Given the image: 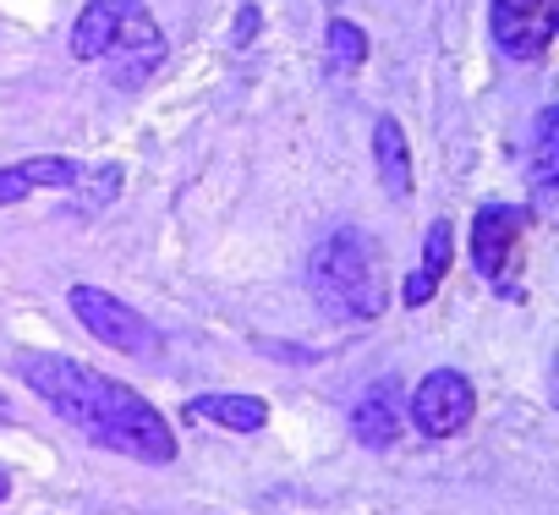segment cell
Returning <instances> with one entry per match:
<instances>
[{
    "mask_svg": "<svg viewBox=\"0 0 559 515\" xmlns=\"http://www.w3.org/2000/svg\"><path fill=\"white\" fill-rule=\"evenodd\" d=\"M373 159H379V181L395 203L412 197V148H406V132L395 116H379L373 121Z\"/></svg>",
    "mask_w": 559,
    "mask_h": 515,
    "instance_id": "8",
    "label": "cell"
},
{
    "mask_svg": "<svg viewBox=\"0 0 559 515\" xmlns=\"http://www.w3.org/2000/svg\"><path fill=\"white\" fill-rule=\"evenodd\" d=\"M308 286H313V302L324 308V319H341V324H368L384 313V286H379V270H373V241L362 230H330L313 258H308Z\"/></svg>",
    "mask_w": 559,
    "mask_h": 515,
    "instance_id": "2",
    "label": "cell"
},
{
    "mask_svg": "<svg viewBox=\"0 0 559 515\" xmlns=\"http://www.w3.org/2000/svg\"><path fill=\"white\" fill-rule=\"evenodd\" d=\"M477 411V395H472V379L455 373V368H433L417 390H412V428L428 433V439H450L472 422Z\"/></svg>",
    "mask_w": 559,
    "mask_h": 515,
    "instance_id": "4",
    "label": "cell"
},
{
    "mask_svg": "<svg viewBox=\"0 0 559 515\" xmlns=\"http://www.w3.org/2000/svg\"><path fill=\"white\" fill-rule=\"evenodd\" d=\"M105 56L116 61V67H110V83H116V88H138V83L154 77V67L165 61V34H159V23L148 17L143 0H132V7H127V17H121V28H116V39H110Z\"/></svg>",
    "mask_w": 559,
    "mask_h": 515,
    "instance_id": "5",
    "label": "cell"
},
{
    "mask_svg": "<svg viewBox=\"0 0 559 515\" xmlns=\"http://www.w3.org/2000/svg\"><path fill=\"white\" fill-rule=\"evenodd\" d=\"M17 176L28 181V192H34V187H78V181H83V165L67 159V154H39V159H23Z\"/></svg>",
    "mask_w": 559,
    "mask_h": 515,
    "instance_id": "14",
    "label": "cell"
},
{
    "mask_svg": "<svg viewBox=\"0 0 559 515\" xmlns=\"http://www.w3.org/2000/svg\"><path fill=\"white\" fill-rule=\"evenodd\" d=\"M515 247H521V214L510 203H483L472 214V264H477V275L504 286V270L515 264Z\"/></svg>",
    "mask_w": 559,
    "mask_h": 515,
    "instance_id": "7",
    "label": "cell"
},
{
    "mask_svg": "<svg viewBox=\"0 0 559 515\" xmlns=\"http://www.w3.org/2000/svg\"><path fill=\"white\" fill-rule=\"evenodd\" d=\"M116 192H121V170H116V165H99V170H94V187L83 192V214H99Z\"/></svg>",
    "mask_w": 559,
    "mask_h": 515,
    "instance_id": "16",
    "label": "cell"
},
{
    "mask_svg": "<svg viewBox=\"0 0 559 515\" xmlns=\"http://www.w3.org/2000/svg\"><path fill=\"white\" fill-rule=\"evenodd\" d=\"M352 433H357L368 450H390V444L401 439V411H395L390 384H373V390L357 400V411H352Z\"/></svg>",
    "mask_w": 559,
    "mask_h": 515,
    "instance_id": "11",
    "label": "cell"
},
{
    "mask_svg": "<svg viewBox=\"0 0 559 515\" xmlns=\"http://www.w3.org/2000/svg\"><path fill=\"white\" fill-rule=\"evenodd\" d=\"M67 302H72V313H78V324L94 335V340H105L110 351H127V357H148L154 346H159V335H154V324L138 313V308H127L121 297H110V291H99V286H72L67 291Z\"/></svg>",
    "mask_w": 559,
    "mask_h": 515,
    "instance_id": "3",
    "label": "cell"
},
{
    "mask_svg": "<svg viewBox=\"0 0 559 515\" xmlns=\"http://www.w3.org/2000/svg\"><path fill=\"white\" fill-rule=\"evenodd\" d=\"M0 422H12V400L7 395H0Z\"/></svg>",
    "mask_w": 559,
    "mask_h": 515,
    "instance_id": "19",
    "label": "cell"
},
{
    "mask_svg": "<svg viewBox=\"0 0 559 515\" xmlns=\"http://www.w3.org/2000/svg\"><path fill=\"white\" fill-rule=\"evenodd\" d=\"M258 23H263V17H258V7H241V17H236V34H230V39H236V45H247V39L258 34Z\"/></svg>",
    "mask_w": 559,
    "mask_h": 515,
    "instance_id": "18",
    "label": "cell"
},
{
    "mask_svg": "<svg viewBox=\"0 0 559 515\" xmlns=\"http://www.w3.org/2000/svg\"><path fill=\"white\" fill-rule=\"evenodd\" d=\"M554 132H559V110H543L537 137H532V187H537L543 214H554Z\"/></svg>",
    "mask_w": 559,
    "mask_h": 515,
    "instance_id": "13",
    "label": "cell"
},
{
    "mask_svg": "<svg viewBox=\"0 0 559 515\" xmlns=\"http://www.w3.org/2000/svg\"><path fill=\"white\" fill-rule=\"evenodd\" d=\"M444 270H450V219H433V225H428V236H423V270L401 286L406 308H423V302L439 291Z\"/></svg>",
    "mask_w": 559,
    "mask_h": 515,
    "instance_id": "12",
    "label": "cell"
},
{
    "mask_svg": "<svg viewBox=\"0 0 559 515\" xmlns=\"http://www.w3.org/2000/svg\"><path fill=\"white\" fill-rule=\"evenodd\" d=\"M181 417L214 422V428H230V433H258L269 422V400H258V395H198V400H187Z\"/></svg>",
    "mask_w": 559,
    "mask_h": 515,
    "instance_id": "9",
    "label": "cell"
},
{
    "mask_svg": "<svg viewBox=\"0 0 559 515\" xmlns=\"http://www.w3.org/2000/svg\"><path fill=\"white\" fill-rule=\"evenodd\" d=\"M17 373L28 379V390L61 411L72 428H83L94 444L116 450V455H132L143 466H170L176 460V433L170 422L121 379L88 368V362H72V357H56V351H28L17 357Z\"/></svg>",
    "mask_w": 559,
    "mask_h": 515,
    "instance_id": "1",
    "label": "cell"
},
{
    "mask_svg": "<svg viewBox=\"0 0 559 515\" xmlns=\"http://www.w3.org/2000/svg\"><path fill=\"white\" fill-rule=\"evenodd\" d=\"M23 197H28V181L17 176V165L0 170V208H12V203H23Z\"/></svg>",
    "mask_w": 559,
    "mask_h": 515,
    "instance_id": "17",
    "label": "cell"
},
{
    "mask_svg": "<svg viewBox=\"0 0 559 515\" xmlns=\"http://www.w3.org/2000/svg\"><path fill=\"white\" fill-rule=\"evenodd\" d=\"M12 493V482H7V471H0V499H7Z\"/></svg>",
    "mask_w": 559,
    "mask_h": 515,
    "instance_id": "20",
    "label": "cell"
},
{
    "mask_svg": "<svg viewBox=\"0 0 559 515\" xmlns=\"http://www.w3.org/2000/svg\"><path fill=\"white\" fill-rule=\"evenodd\" d=\"M127 7H132V0H88V7L78 12V28H72V56L78 61H105Z\"/></svg>",
    "mask_w": 559,
    "mask_h": 515,
    "instance_id": "10",
    "label": "cell"
},
{
    "mask_svg": "<svg viewBox=\"0 0 559 515\" xmlns=\"http://www.w3.org/2000/svg\"><path fill=\"white\" fill-rule=\"evenodd\" d=\"M493 39L504 56L515 61H537L548 45H554V28H559V0H493Z\"/></svg>",
    "mask_w": 559,
    "mask_h": 515,
    "instance_id": "6",
    "label": "cell"
},
{
    "mask_svg": "<svg viewBox=\"0 0 559 515\" xmlns=\"http://www.w3.org/2000/svg\"><path fill=\"white\" fill-rule=\"evenodd\" d=\"M324 45H330V61H335L341 72H357V67L368 61V34H362L357 23H346V17L330 23V39H324Z\"/></svg>",
    "mask_w": 559,
    "mask_h": 515,
    "instance_id": "15",
    "label": "cell"
}]
</instances>
